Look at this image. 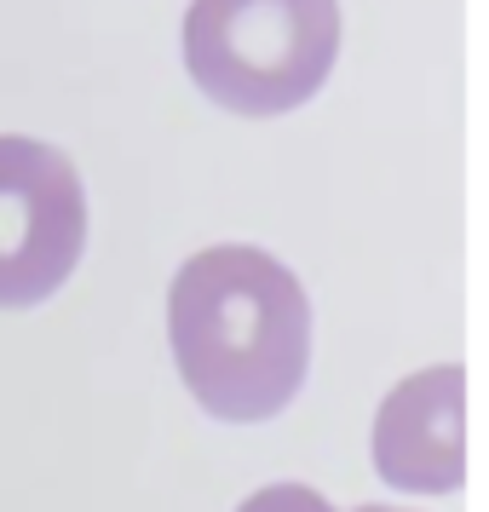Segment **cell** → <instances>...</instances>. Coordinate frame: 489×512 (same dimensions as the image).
<instances>
[{
	"mask_svg": "<svg viewBox=\"0 0 489 512\" xmlns=\"http://www.w3.org/2000/svg\"><path fill=\"white\" fill-rule=\"evenodd\" d=\"M369 455L380 484L403 495H455L466 484V369L455 357L386 392Z\"/></svg>",
	"mask_w": 489,
	"mask_h": 512,
	"instance_id": "obj_4",
	"label": "cell"
},
{
	"mask_svg": "<svg viewBox=\"0 0 489 512\" xmlns=\"http://www.w3.org/2000/svg\"><path fill=\"white\" fill-rule=\"evenodd\" d=\"M357 512H397V507H357Z\"/></svg>",
	"mask_w": 489,
	"mask_h": 512,
	"instance_id": "obj_6",
	"label": "cell"
},
{
	"mask_svg": "<svg viewBox=\"0 0 489 512\" xmlns=\"http://www.w3.org/2000/svg\"><path fill=\"white\" fill-rule=\"evenodd\" d=\"M87 248V185L47 139L0 133V311L52 300Z\"/></svg>",
	"mask_w": 489,
	"mask_h": 512,
	"instance_id": "obj_3",
	"label": "cell"
},
{
	"mask_svg": "<svg viewBox=\"0 0 489 512\" xmlns=\"http://www.w3.org/2000/svg\"><path fill=\"white\" fill-rule=\"evenodd\" d=\"M236 512H334V507L305 484H265V489H254Z\"/></svg>",
	"mask_w": 489,
	"mask_h": 512,
	"instance_id": "obj_5",
	"label": "cell"
},
{
	"mask_svg": "<svg viewBox=\"0 0 489 512\" xmlns=\"http://www.w3.org/2000/svg\"><path fill=\"white\" fill-rule=\"evenodd\" d=\"M185 70L231 116H288L340 58V0H190Z\"/></svg>",
	"mask_w": 489,
	"mask_h": 512,
	"instance_id": "obj_2",
	"label": "cell"
},
{
	"mask_svg": "<svg viewBox=\"0 0 489 512\" xmlns=\"http://www.w3.org/2000/svg\"><path fill=\"white\" fill-rule=\"evenodd\" d=\"M167 340L190 397L225 426L282 415L311 369V300L265 248L219 242L179 265Z\"/></svg>",
	"mask_w": 489,
	"mask_h": 512,
	"instance_id": "obj_1",
	"label": "cell"
}]
</instances>
